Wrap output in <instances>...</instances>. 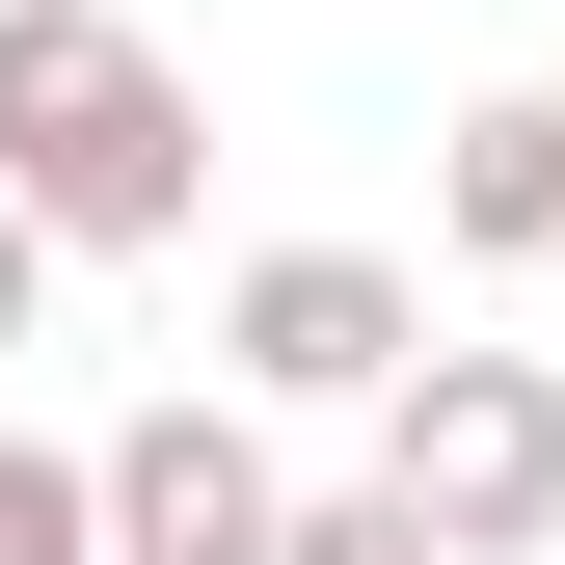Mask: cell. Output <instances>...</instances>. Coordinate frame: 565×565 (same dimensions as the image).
Here are the masks:
<instances>
[{
  "label": "cell",
  "instance_id": "cell-6",
  "mask_svg": "<svg viewBox=\"0 0 565 565\" xmlns=\"http://www.w3.org/2000/svg\"><path fill=\"white\" fill-rule=\"evenodd\" d=\"M0 565H108V458H54V431H0Z\"/></svg>",
  "mask_w": 565,
  "mask_h": 565
},
{
  "label": "cell",
  "instance_id": "cell-5",
  "mask_svg": "<svg viewBox=\"0 0 565 565\" xmlns=\"http://www.w3.org/2000/svg\"><path fill=\"white\" fill-rule=\"evenodd\" d=\"M431 243L458 269H565V82H484L431 135Z\"/></svg>",
  "mask_w": 565,
  "mask_h": 565
},
{
  "label": "cell",
  "instance_id": "cell-8",
  "mask_svg": "<svg viewBox=\"0 0 565 565\" xmlns=\"http://www.w3.org/2000/svg\"><path fill=\"white\" fill-rule=\"evenodd\" d=\"M54 323V216H0V350H28Z\"/></svg>",
  "mask_w": 565,
  "mask_h": 565
},
{
  "label": "cell",
  "instance_id": "cell-4",
  "mask_svg": "<svg viewBox=\"0 0 565 565\" xmlns=\"http://www.w3.org/2000/svg\"><path fill=\"white\" fill-rule=\"evenodd\" d=\"M108 565H297L269 404H135V431H108Z\"/></svg>",
  "mask_w": 565,
  "mask_h": 565
},
{
  "label": "cell",
  "instance_id": "cell-3",
  "mask_svg": "<svg viewBox=\"0 0 565 565\" xmlns=\"http://www.w3.org/2000/svg\"><path fill=\"white\" fill-rule=\"evenodd\" d=\"M431 269H377V243H243V297H216V404H404L431 377Z\"/></svg>",
  "mask_w": 565,
  "mask_h": 565
},
{
  "label": "cell",
  "instance_id": "cell-1",
  "mask_svg": "<svg viewBox=\"0 0 565 565\" xmlns=\"http://www.w3.org/2000/svg\"><path fill=\"white\" fill-rule=\"evenodd\" d=\"M189 82L162 28H108V0H0V216H54V269L108 243H189Z\"/></svg>",
  "mask_w": 565,
  "mask_h": 565
},
{
  "label": "cell",
  "instance_id": "cell-7",
  "mask_svg": "<svg viewBox=\"0 0 565 565\" xmlns=\"http://www.w3.org/2000/svg\"><path fill=\"white\" fill-rule=\"evenodd\" d=\"M297 565H431V512H404V484H323V512H297Z\"/></svg>",
  "mask_w": 565,
  "mask_h": 565
},
{
  "label": "cell",
  "instance_id": "cell-2",
  "mask_svg": "<svg viewBox=\"0 0 565 565\" xmlns=\"http://www.w3.org/2000/svg\"><path fill=\"white\" fill-rule=\"evenodd\" d=\"M377 484L431 512V565H539L565 539V377L539 350H431V377L377 404Z\"/></svg>",
  "mask_w": 565,
  "mask_h": 565
}]
</instances>
